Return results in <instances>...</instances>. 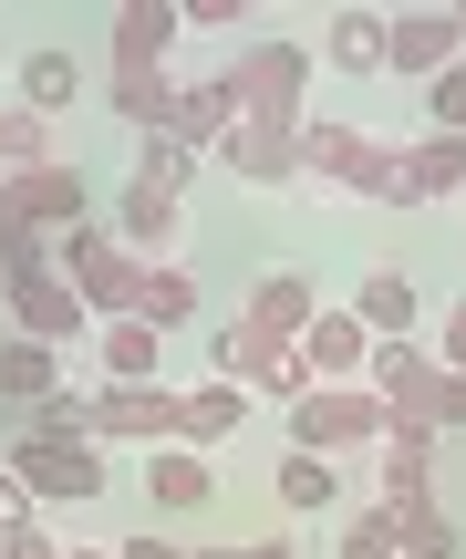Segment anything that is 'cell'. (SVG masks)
Instances as JSON below:
<instances>
[{"mask_svg": "<svg viewBox=\"0 0 466 559\" xmlns=\"http://www.w3.org/2000/svg\"><path fill=\"white\" fill-rule=\"evenodd\" d=\"M301 362H311V383H363L373 373V332L353 311H322V321H311V342H301Z\"/></svg>", "mask_w": 466, "mask_h": 559, "instance_id": "20", "label": "cell"}, {"mask_svg": "<svg viewBox=\"0 0 466 559\" xmlns=\"http://www.w3.org/2000/svg\"><path fill=\"white\" fill-rule=\"evenodd\" d=\"M73 559H115V549H73Z\"/></svg>", "mask_w": 466, "mask_h": 559, "instance_id": "42", "label": "cell"}, {"mask_svg": "<svg viewBox=\"0 0 466 559\" xmlns=\"http://www.w3.org/2000/svg\"><path fill=\"white\" fill-rule=\"evenodd\" d=\"M21 528H41V498L11 477V466H0V539H21Z\"/></svg>", "mask_w": 466, "mask_h": 559, "instance_id": "34", "label": "cell"}, {"mask_svg": "<svg viewBox=\"0 0 466 559\" xmlns=\"http://www.w3.org/2000/svg\"><path fill=\"white\" fill-rule=\"evenodd\" d=\"M94 373L124 383V394L135 383H166V332L156 321H94Z\"/></svg>", "mask_w": 466, "mask_h": 559, "instance_id": "16", "label": "cell"}, {"mask_svg": "<svg viewBox=\"0 0 466 559\" xmlns=\"http://www.w3.org/2000/svg\"><path fill=\"white\" fill-rule=\"evenodd\" d=\"M0 559H73V539H52V528H21V539H0Z\"/></svg>", "mask_w": 466, "mask_h": 559, "instance_id": "36", "label": "cell"}, {"mask_svg": "<svg viewBox=\"0 0 466 559\" xmlns=\"http://www.w3.org/2000/svg\"><path fill=\"white\" fill-rule=\"evenodd\" d=\"M11 477L32 487L41 508H94L104 487H115V456H104L94 436H32V425H21V445H11Z\"/></svg>", "mask_w": 466, "mask_h": 559, "instance_id": "4", "label": "cell"}, {"mask_svg": "<svg viewBox=\"0 0 466 559\" xmlns=\"http://www.w3.org/2000/svg\"><path fill=\"white\" fill-rule=\"evenodd\" d=\"M394 528H405V559H456V519L435 498H415V508H394Z\"/></svg>", "mask_w": 466, "mask_h": 559, "instance_id": "29", "label": "cell"}, {"mask_svg": "<svg viewBox=\"0 0 466 559\" xmlns=\"http://www.w3.org/2000/svg\"><path fill=\"white\" fill-rule=\"evenodd\" d=\"M301 166L332 177V187H353V198L405 207V145H373L363 124H301Z\"/></svg>", "mask_w": 466, "mask_h": 559, "instance_id": "6", "label": "cell"}, {"mask_svg": "<svg viewBox=\"0 0 466 559\" xmlns=\"http://www.w3.org/2000/svg\"><path fill=\"white\" fill-rule=\"evenodd\" d=\"M239 559H301V549H290V539H249Z\"/></svg>", "mask_w": 466, "mask_h": 559, "instance_id": "40", "label": "cell"}, {"mask_svg": "<svg viewBox=\"0 0 466 559\" xmlns=\"http://www.w3.org/2000/svg\"><path fill=\"white\" fill-rule=\"evenodd\" d=\"M52 260H62V280L83 290V311L94 321H135V300H145V260L115 239V228H73V239H52Z\"/></svg>", "mask_w": 466, "mask_h": 559, "instance_id": "5", "label": "cell"}, {"mask_svg": "<svg viewBox=\"0 0 466 559\" xmlns=\"http://www.w3.org/2000/svg\"><path fill=\"white\" fill-rule=\"evenodd\" d=\"M311 73H322V52H311V41H249V52L228 62V94H239L249 124L301 135V124H311Z\"/></svg>", "mask_w": 466, "mask_h": 559, "instance_id": "2", "label": "cell"}, {"mask_svg": "<svg viewBox=\"0 0 466 559\" xmlns=\"http://www.w3.org/2000/svg\"><path fill=\"white\" fill-rule=\"evenodd\" d=\"M384 436H394V404L373 394V383H322V394L301 404V415H290V456H384Z\"/></svg>", "mask_w": 466, "mask_h": 559, "instance_id": "3", "label": "cell"}, {"mask_svg": "<svg viewBox=\"0 0 466 559\" xmlns=\"http://www.w3.org/2000/svg\"><path fill=\"white\" fill-rule=\"evenodd\" d=\"M187 559H239V549H187Z\"/></svg>", "mask_w": 466, "mask_h": 559, "instance_id": "41", "label": "cell"}, {"mask_svg": "<svg viewBox=\"0 0 466 559\" xmlns=\"http://www.w3.org/2000/svg\"><path fill=\"white\" fill-rule=\"evenodd\" d=\"M115 124H135V145L145 135H166V124H177V73H115Z\"/></svg>", "mask_w": 466, "mask_h": 559, "instance_id": "26", "label": "cell"}, {"mask_svg": "<svg viewBox=\"0 0 466 559\" xmlns=\"http://www.w3.org/2000/svg\"><path fill=\"white\" fill-rule=\"evenodd\" d=\"M0 300H11V332L52 342V353H73V342H94V311H83V290L62 280L52 239H41L32 218H11V207H0Z\"/></svg>", "mask_w": 466, "mask_h": 559, "instance_id": "1", "label": "cell"}, {"mask_svg": "<svg viewBox=\"0 0 466 559\" xmlns=\"http://www.w3.org/2000/svg\"><path fill=\"white\" fill-rule=\"evenodd\" d=\"M218 166L239 187H290V177H311L301 166V135H270V124H239V135L218 145Z\"/></svg>", "mask_w": 466, "mask_h": 559, "instance_id": "19", "label": "cell"}, {"mask_svg": "<svg viewBox=\"0 0 466 559\" xmlns=\"http://www.w3.org/2000/svg\"><path fill=\"white\" fill-rule=\"evenodd\" d=\"M446 62H466V11H456V0H415V11H394V52H384L394 83H435Z\"/></svg>", "mask_w": 466, "mask_h": 559, "instance_id": "9", "label": "cell"}, {"mask_svg": "<svg viewBox=\"0 0 466 559\" xmlns=\"http://www.w3.org/2000/svg\"><path fill=\"white\" fill-rule=\"evenodd\" d=\"M32 436H94V394H73V383H62V394L32 415Z\"/></svg>", "mask_w": 466, "mask_h": 559, "instance_id": "33", "label": "cell"}, {"mask_svg": "<svg viewBox=\"0 0 466 559\" xmlns=\"http://www.w3.org/2000/svg\"><path fill=\"white\" fill-rule=\"evenodd\" d=\"M177 218H187V198H177V187L135 177V187H124V218H115V239L135 249L145 270H156V260H166V239H177Z\"/></svg>", "mask_w": 466, "mask_h": 559, "instance_id": "18", "label": "cell"}, {"mask_svg": "<svg viewBox=\"0 0 466 559\" xmlns=\"http://www.w3.org/2000/svg\"><path fill=\"white\" fill-rule=\"evenodd\" d=\"M73 94H83V62L62 52V41H32L21 73H11V104H21L32 124H52V115H73Z\"/></svg>", "mask_w": 466, "mask_h": 559, "instance_id": "14", "label": "cell"}, {"mask_svg": "<svg viewBox=\"0 0 466 559\" xmlns=\"http://www.w3.org/2000/svg\"><path fill=\"white\" fill-rule=\"evenodd\" d=\"M52 394H62V353H52V342H32V332H11V342H0V404L41 415Z\"/></svg>", "mask_w": 466, "mask_h": 559, "instance_id": "22", "label": "cell"}, {"mask_svg": "<svg viewBox=\"0 0 466 559\" xmlns=\"http://www.w3.org/2000/svg\"><path fill=\"white\" fill-rule=\"evenodd\" d=\"M21 166H52V145H41V124L21 104H0V177H21Z\"/></svg>", "mask_w": 466, "mask_h": 559, "instance_id": "30", "label": "cell"}, {"mask_svg": "<svg viewBox=\"0 0 466 559\" xmlns=\"http://www.w3.org/2000/svg\"><path fill=\"white\" fill-rule=\"evenodd\" d=\"M343 559H405V528H394V508H343Z\"/></svg>", "mask_w": 466, "mask_h": 559, "instance_id": "28", "label": "cell"}, {"mask_svg": "<svg viewBox=\"0 0 466 559\" xmlns=\"http://www.w3.org/2000/svg\"><path fill=\"white\" fill-rule=\"evenodd\" d=\"M270 498H280V519H322V508H343V466H332V456H290V445H280Z\"/></svg>", "mask_w": 466, "mask_h": 559, "instance_id": "24", "label": "cell"}, {"mask_svg": "<svg viewBox=\"0 0 466 559\" xmlns=\"http://www.w3.org/2000/svg\"><path fill=\"white\" fill-rule=\"evenodd\" d=\"M145 498H156L166 519L218 508V456H198V445H156V456H145Z\"/></svg>", "mask_w": 466, "mask_h": 559, "instance_id": "12", "label": "cell"}, {"mask_svg": "<svg viewBox=\"0 0 466 559\" xmlns=\"http://www.w3.org/2000/svg\"><path fill=\"white\" fill-rule=\"evenodd\" d=\"M239 425H249V394H239V383H198V394H187V436H177V445H198V456H207V445H228Z\"/></svg>", "mask_w": 466, "mask_h": 559, "instance_id": "27", "label": "cell"}, {"mask_svg": "<svg viewBox=\"0 0 466 559\" xmlns=\"http://www.w3.org/2000/svg\"><path fill=\"white\" fill-rule=\"evenodd\" d=\"M135 177H156V187H177V198H187V187H198V156H187L177 135H145L135 145Z\"/></svg>", "mask_w": 466, "mask_h": 559, "instance_id": "31", "label": "cell"}, {"mask_svg": "<svg viewBox=\"0 0 466 559\" xmlns=\"http://www.w3.org/2000/svg\"><path fill=\"white\" fill-rule=\"evenodd\" d=\"M435 362H446V373H466V300L446 311V332H435Z\"/></svg>", "mask_w": 466, "mask_h": 559, "instance_id": "38", "label": "cell"}, {"mask_svg": "<svg viewBox=\"0 0 466 559\" xmlns=\"http://www.w3.org/2000/svg\"><path fill=\"white\" fill-rule=\"evenodd\" d=\"M435 425H446V436H466V373L435 383Z\"/></svg>", "mask_w": 466, "mask_h": 559, "instance_id": "37", "label": "cell"}, {"mask_svg": "<svg viewBox=\"0 0 466 559\" xmlns=\"http://www.w3.org/2000/svg\"><path fill=\"white\" fill-rule=\"evenodd\" d=\"M0 207L11 218H32L41 239H73V228H94V187H83V166H21V177H0Z\"/></svg>", "mask_w": 466, "mask_h": 559, "instance_id": "8", "label": "cell"}, {"mask_svg": "<svg viewBox=\"0 0 466 559\" xmlns=\"http://www.w3.org/2000/svg\"><path fill=\"white\" fill-rule=\"evenodd\" d=\"M384 52H394V11H332L322 21V62H332V73L373 83V73H384Z\"/></svg>", "mask_w": 466, "mask_h": 559, "instance_id": "17", "label": "cell"}, {"mask_svg": "<svg viewBox=\"0 0 466 559\" xmlns=\"http://www.w3.org/2000/svg\"><path fill=\"white\" fill-rule=\"evenodd\" d=\"M135 321H156V332H198V321H207V290H198V280H187L177 260H156V270H145Z\"/></svg>", "mask_w": 466, "mask_h": 559, "instance_id": "25", "label": "cell"}, {"mask_svg": "<svg viewBox=\"0 0 466 559\" xmlns=\"http://www.w3.org/2000/svg\"><path fill=\"white\" fill-rule=\"evenodd\" d=\"M115 559H187V549H177V539H124Z\"/></svg>", "mask_w": 466, "mask_h": 559, "instance_id": "39", "label": "cell"}, {"mask_svg": "<svg viewBox=\"0 0 466 559\" xmlns=\"http://www.w3.org/2000/svg\"><path fill=\"white\" fill-rule=\"evenodd\" d=\"M373 394L394 404V415H435V383H446V362L426 353V342H373Z\"/></svg>", "mask_w": 466, "mask_h": 559, "instance_id": "13", "label": "cell"}, {"mask_svg": "<svg viewBox=\"0 0 466 559\" xmlns=\"http://www.w3.org/2000/svg\"><path fill=\"white\" fill-rule=\"evenodd\" d=\"M239 124H249V115H239V94H228V73H207V83H177V124H166V135H177L198 166H218V145L239 135Z\"/></svg>", "mask_w": 466, "mask_h": 559, "instance_id": "11", "label": "cell"}, {"mask_svg": "<svg viewBox=\"0 0 466 559\" xmlns=\"http://www.w3.org/2000/svg\"><path fill=\"white\" fill-rule=\"evenodd\" d=\"M187 32H249L239 0H187Z\"/></svg>", "mask_w": 466, "mask_h": 559, "instance_id": "35", "label": "cell"}, {"mask_svg": "<svg viewBox=\"0 0 466 559\" xmlns=\"http://www.w3.org/2000/svg\"><path fill=\"white\" fill-rule=\"evenodd\" d=\"M353 321H363L373 342H415V270H363V290H353Z\"/></svg>", "mask_w": 466, "mask_h": 559, "instance_id": "23", "label": "cell"}, {"mask_svg": "<svg viewBox=\"0 0 466 559\" xmlns=\"http://www.w3.org/2000/svg\"><path fill=\"white\" fill-rule=\"evenodd\" d=\"M104 41H115V73H156V62L187 41V11H177V0H135V11H115Z\"/></svg>", "mask_w": 466, "mask_h": 559, "instance_id": "15", "label": "cell"}, {"mask_svg": "<svg viewBox=\"0 0 466 559\" xmlns=\"http://www.w3.org/2000/svg\"><path fill=\"white\" fill-rule=\"evenodd\" d=\"M249 332L270 342V353H301L311 342V321H322V290H311V270H260L249 280Z\"/></svg>", "mask_w": 466, "mask_h": 559, "instance_id": "10", "label": "cell"}, {"mask_svg": "<svg viewBox=\"0 0 466 559\" xmlns=\"http://www.w3.org/2000/svg\"><path fill=\"white\" fill-rule=\"evenodd\" d=\"M466 198V135H415L405 145V207H446Z\"/></svg>", "mask_w": 466, "mask_h": 559, "instance_id": "21", "label": "cell"}, {"mask_svg": "<svg viewBox=\"0 0 466 559\" xmlns=\"http://www.w3.org/2000/svg\"><path fill=\"white\" fill-rule=\"evenodd\" d=\"M177 436H187V394L177 383H135V394L104 383L94 394V445H145V456H156V445H177Z\"/></svg>", "mask_w": 466, "mask_h": 559, "instance_id": "7", "label": "cell"}, {"mask_svg": "<svg viewBox=\"0 0 466 559\" xmlns=\"http://www.w3.org/2000/svg\"><path fill=\"white\" fill-rule=\"evenodd\" d=\"M426 135H466V62H446L426 83Z\"/></svg>", "mask_w": 466, "mask_h": 559, "instance_id": "32", "label": "cell"}]
</instances>
